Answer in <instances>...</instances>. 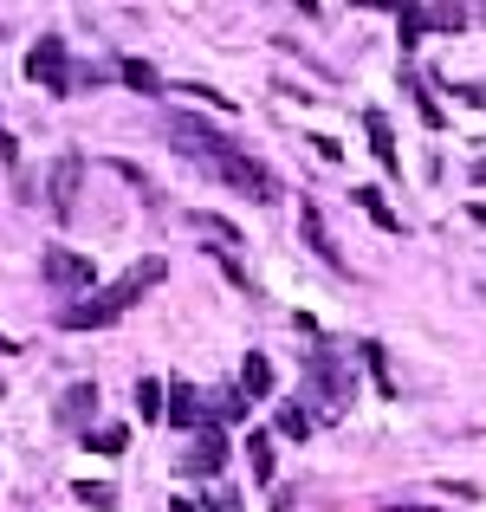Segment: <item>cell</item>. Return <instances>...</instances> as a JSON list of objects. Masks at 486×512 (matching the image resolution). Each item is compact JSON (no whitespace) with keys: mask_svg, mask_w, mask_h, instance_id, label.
<instances>
[{"mask_svg":"<svg viewBox=\"0 0 486 512\" xmlns=\"http://www.w3.org/2000/svg\"><path fill=\"white\" fill-rule=\"evenodd\" d=\"M162 137L175 143V156H188V163H195V169H208L221 188H234V195L260 201V208H273V201L286 195L273 169H266V163H253L247 150H234V143H227L214 124H201L195 111H169V117H162Z\"/></svg>","mask_w":486,"mask_h":512,"instance_id":"cell-1","label":"cell"},{"mask_svg":"<svg viewBox=\"0 0 486 512\" xmlns=\"http://www.w3.org/2000/svg\"><path fill=\"white\" fill-rule=\"evenodd\" d=\"M162 279H169V260H162V253H143V260L130 266L124 279H111L104 292H91V299H72V305H59V331H104V325H117V318H124L130 305L143 299V292H156Z\"/></svg>","mask_w":486,"mask_h":512,"instance_id":"cell-2","label":"cell"},{"mask_svg":"<svg viewBox=\"0 0 486 512\" xmlns=\"http://www.w3.org/2000/svg\"><path fill=\"white\" fill-rule=\"evenodd\" d=\"M305 402H318V415H350L357 376L337 350H305Z\"/></svg>","mask_w":486,"mask_h":512,"instance_id":"cell-3","label":"cell"},{"mask_svg":"<svg viewBox=\"0 0 486 512\" xmlns=\"http://www.w3.org/2000/svg\"><path fill=\"white\" fill-rule=\"evenodd\" d=\"M26 78H33L39 91H52V98H72V91L85 85V72H72V52H65L59 33L33 39V52H26Z\"/></svg>","mask_w":486,"mask_h":512,"instance_id":"cell-4","label":"cell"},{"mask_svg":"<svg viewBox=\"0 0 486 512\" xmlns=\"http://www.w3.org/2000/svg\"><path fill=\"white\" fill-rule=\"evenodd\" d=\"M39 273H46V286L52 292H65V299H91V260L85 253H72V247H46V260H39Z\"/></svg>","mask_w":486,"mask_h":512,"instance_id":"cell-5","label":"cell"},{"mask_svg":"<svg viewBox=\"0 0 486 512\" xmlns=\"http://www.w3.org/2000/svg\"><path fill=\"white\" fill-rule=\"evenodd\" d=\"M454 26H467V7H396L402 46H415V39H428V33H454Z\"/></svg>","mask_w":486,"mask_h":512,"instance_id":"cell-6","label":"cell"},{"mask_svg":"<svg viewBox=\"0 0 486 512\" xmlns=\"http://www.w3.org/2000/svg\"><path fill=\"white\" fill-rule=\"evenodd\" d=\"M169 422L188 428V435H208V428H221V422H214V396H201V389L182 383V376L169 383Z\"/></svg>","mask_w":486,"mask_h":512,"instance_id":"cell-7","label":"cell"},{"mask_svg":"<svg viewBox=\"0 0 486 512\" xmlns=\"http://www.w3.org/2000/svg\"><path fill=\"white\" fill-rule=\"evenodd\" d=\"M78 182H85V163H78V156H59L52 175H46V208L59 214V221L78 214Z\"/></svg>","mask_w":486,"mask_h":512,"instance_id":"cell-8","label":"cell"},{"mask_svg":"<svg viewBox=\"0 0 486 512\" xmlns=\"http://www.w3.org/2000/svg\"><path fill=\"white\" fill-rule=\"evenodd\" d=\"M227 467V435L221 428H208V435H195L188 441V454H182V474H195V480H214Z\"/></svg>","mask_w":486,"mask_h":512,"instance_id":"cell-9","label":"cell"},{"mask_svg":"<svg viewBox=\"0 0 486 512\" xmlns=\"http://www.w3.org/2000/svg\"><path fill=\"white\" fill-rule=\"evenodd\" d=\"M299 234H305V247H312L324 266H337V273H344V253H337V247H331V234H324V214H318V201H299Z\"/></svg>","mask_w":486,"mask_h":512,"instance_id":"cell-10","label":"cell"},{"mask_svg":"<svg viewBox=\"0 0 486 512\" xmlns=\"http://www.w3.org/2000/svg\"><path fill=\"white\" fill-rule=\"evenodd\" d=\"M91 415H98V383H72V389L59 396V422H65V428H85Z\"/></svg>","mask_w":486,"mask_h":512,"instance_id":"cell-11","label":"cell"},{"mask_svg":"<svg viewBox=\"0 0 486 512\" xmlns=\"http://www.w3.org/2000/svg\"><path fill=\"white\" fill-rule=\"evenodd\" d=\"M240 389H247V402H266V396H273V363H266L260 350H247V357H240Z\"/></svg>","mask_w":486,"mask_h":512,"instance_id":"cell-12","label":"cell"},{"mask_svg":"<svg viewBox=\"0 0 486 512\" xmlns=\"http://www.w3.org/2000/svg\"><path fill=\"white\" fill-rule=\"evenodd\" d=\"M363 130H370V150H376V163H383L389 175H396V130H389V117H383V111H363Z\"/></svg>","mask_w":486,"mask_h":512,"instance_id":"cell-13","label":"cell"},{"mask_svg":"<svg viewBox=\"0 0 486 512\" xmlns=\"http://www.w3.org/2000/svg\"><path fill=\"white\" fill-rule=\"evenodd\" d=\"M117 78H124L130 91H143V98H162V72L150 59H117Z\"/></svg>","mask_w":486,"mask_h":512,"instance_id":"cell-14","label":"cell"},{"mask_svg":"<svg viewBox=\"0 0 486 512\" xmlns=\"http://www.w3.org/2000/svg\"><path fill=\"white\" fill-rule=\"evenodd\" d=\"M247 467H253V480H266V487H273V474H279L273 435H247Z\"/></svg>","mask_w":486,"mask_h":512,"instance_id":"cell-15","label":"cell"},{"mask_svg":"<svg viewBox=\"0 0 486 512\" xmlns=\"http://www.w3.org/2000/svg\"><path fill=\"white\" fill-rule=\"evenodd\" d=\"M137 415H143V422H169V389H162L156 376L137 383Z\"/></svg>","mask_w":486,"mask_h":512,"instance_id":"cell-16","label":"cell"},{"mask_svg":"<svg viewBox=\"0 0 486 512\" xmlns=\"http://www.w3.org/2000/svg\"><path fill=\"white\" fill-rule=\"evenodd\" d=\"M357 208L370 214L376 227H389V234H402V214H396V208L383 201V188H357Z\"/></svg>","mask_w":486,"mask_h":512,"instance_id":"cell-17","label":"cell"},{"mask_svg":"<svg viewBox=\"0 0 486 512\" xmlns=\"http://www.w3.org/2000/svg\"><path fill=\"white\" fill-rule=\"evenodd\" d=\"M357 350H363V363H370V376H376V389H383V396H389V402H396V376H389V357H383V344H376V338H363Z\"/></svg>","mask_w":486,"mask_h":512,"instance_id":"cell-18","label":"cell"},{"mask_svg":"<svg viewBox=\"0 0 486 512\" xmlns=\"http://www.w3.org/2000/svg\"><path fill=\"white\" fill-rule=\"evenodd\" d=\"M247 409H253V402H247V389H221V396H214V422H247Z\"/></svg>","mask_w":486,"mask_h":512,"instance_id":"cell-19","label":"cell"},{"mask_svg":"<svg viewBox=\"0 0 486 512\" xmlns=\"http://www.w3.org/2000/svg\"><path fill=\"white\" fill-rule=\"evenodd\" d=\"M402 85L415 91V111H422V124H435V130H441V104H435V91L422 85V72H402Z\"/></svg>","mask_w":486,"mask_h":512,"instance_id":"cell-20","label":"cell"},{"mask_svg":"<svg viewBox=\"0 0 486 512\" xmlns=\"http://www.w3.org/2000/svg\"><path fill=\"white\" fill-rule=\"evenodd\" d=\"M111 169H117V175H124V182H130V188H137V195H143V208H162V195H156V182H150V175H143L137 163H111Z\"/></svg>","mask_w":486,"mask_h":512,"instance_id":"cell-21","label":"cell"},{"mask_svg":"<svg viewBox=\"0 0 486 512\" xmlns=\"http://www.w3.org/2000/svg\"><path fill=\"white\" fill-rule=\"evenodd\" d=\"M188 227H195V234H214V240H234V247H240V234H234V221H221V214H188Z\"/></svg>","mask_w":486,"mask_h":512,"instance_id":"cell-22","label":"cell"},{"mask_svg":"<svg viewBox=\"0 0 486 512\" xmlns=\"http://www.w3.org/2000/svg\"><path fill=\"white\" fill-rule=\"evenodd\" d=\"M78 500L98 506V512H117V487H104V480H78Z\"/></svg>","mask_w":486,"mask_h":512,"instance_id":"cell-23","label":"cell"},{"mask_svg":"<svg viewBox=\"0 0 486 512\" xmlns=\"http://www.w3.org/2000/svg\"><path fill=\"white\" fill-rule=\"evenodd\" d=\"M124 441H130V428H91V435H85V448H91V454H117Z\"/></svg>","mask_w":486,"mask_h":512,"instance_id":"cell-24","label":"cell"},{"mask_svg":"<svg viewBox=\"0 0 486 512\" xmlns=\"http://www.w3.org/2000/svg\"><path fill=\"white\" fill-rule=\"evenodd\" d=\"M279 435L305 441V435H312V415H305V409H292V402H286V409H279Z\"/></svg>","mask_w":486,"mask_h":512,"instance_id":"cell-25","label":"cell"},{"mask_svg":"<svg viewBox=\"0 0 486 512\" xmlns=\"http://www.w3.org/2000/svg\"><path fill=\"white\" fill-rule=\"evenodd\" d=\"M188 98H201V104H214V111H234V98H227V91H214V85H182Z\"/></svg>","mask_w":486,"mask_h":512,"instance_id":"cell-26","label":"cell"},{"mask_svg":"<svg viewBox=\"0 0 486 512\" xmlns=\"http://www.w3.org/2000/svg\"><path fill=\"white\" fill-rule=\"evenodd\" d=\"M0 163H20V143H13V130H0Z\"/></svg>","mask_w":486,"mask_h":512,"instance_id":"cell-27","label":"cell"},{"mask_svg":"<svg viewBox=\"0 0 486 512\" xmlns=\"http://www.w3.org/2000/svg\"><path fill=\"white\" fill-rule=\"evenodd\" d=\"M201 512H247L240 500H201Z\"/></svg>","mask_w":486,"mask_h":512,"instance_id":"cell-28","label":"cell"},{"mask_svg":"<svg viewBox=\"0 0 486 512\" xmlns=\"http://www.w3.org/2000/svg\"><path fill=\"white\" fill-rule=\"evenodd\" d=\"M461 98H467V104H480V111H486V85H461Z\"/></svg>","mask_w":486,"mask_h":512,"instance_id":"cell-29","label":"cell"},{"mask_svg":"<svg viewBox=\"0 0 486 512\" xmlns=\"http://www.w3.org/2000/svg\"><path fill=\"white\" fill-rule=\"evenodd\" d=\"M467 214H474V221L486 227V201H467Z\"/></svg>","mask_w":486,"mask_h":512,"instance_id":"cell-30","label":"cell"},{"mask_svg":"<svg viewBox=\"0 0 486 512\" xmlns=\"http://www.w3.org/2000/svg\"><path fill=\"white\" fill-rule=\"evenodd\" d=\"M169 512H201V506L195 500H169Z\"/></svg>","mask_w":486,"mask_h":512,"instance_id":"cell-31","label":"cell"},{"mask_svg":"<svg viewBox=\"0 0 486 512\" xmlns=\"http://www.w3.org/2000/svg\"><path fill=\"white\" fill-rule=\"evenodd\" d=\"M383 512H441V506H383Z\"/></svg>","mask_w":486,"mask_h":512,"instance_id":"cell-32","label":"cell"},{"mask_svg":"<svg viewBox=\"0 0 486 512\" xmlns=\"http://www.w3.org/2000/svg\"><path fill=\"white\" fill-rule=\"evenodd\" d=\"M13 350H20V344H13V338H0V357H13Z\"/></svg>","mask_w":486,"mask_h":512,"instance_id":"cell-33","label":"cell"}]
</instances>
